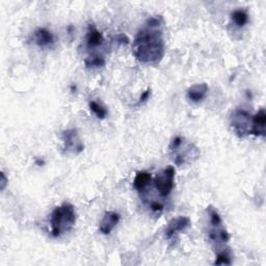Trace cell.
<instances>
[{"label": "cell", "instance_id": "603a6c76", "mask_svg": "<svg viewBox=\"0 0 266 266\" xmlns=\"http://www.w3.org/2000/svg\"><path fill=\"white\" fill-rule=\"evenodd\" d=\"M118 40H119V42H121V43H126V44L129 42L128 37H127L125 34H120V35L118 36Z\"/></svg>", "mask_w": 266, "mask_h": 266}, {"label": "cell", "instance_id": "4fadbf2b", "mask_svg": "<svg viewBox=\"0 0 266 266\" xmlns=\"http://www.w3.org/2000/svg\"><path fill=\"white\" fill-rule=\"evenodd\" d=\"M209 239L213 242H223L227 243L230 240V235L227 232V230L222 226H215L209 231Z\"/></svg>", "mask_w": 266, "mask_h": 266}, {"label": "cell", "instance_id": "d6986e66", "mask_svg": "<svg viewBox=\"0 0 266 266\" xmlns=\"http://www.w3.org/2000/svg\"><path fill=\"white\" fill-rule=\"evenodd\" d=\"M209 217H210V224L212 225V227L223 225L221 215L218 214V212L212 207H209Z\"/></svg>", "mask_w": 266, "mask_h": 266}, {"label": "cell", "instance_id": "ac0fdd59", "mask_svg": "<svg viewBox=\"0 0 266 266\" xmlns=\"http://www.w3.org/2000/svg\"><path fill=\"white\" fill-rule=\"evenodd\" d=\"M232 263L231 257L229 253L227 251H223L221 253H218L216 256V259L214 261L215 265H230Z\"/></svg>", "mask_w": 266, "mask_h": 266}, {"label": "cell", "instance_id": "ffe728a7", "mask_svg": "<svg viewBox=\"0 0 266 266\" xmlns=\"http://www.w3.org/2000/svg\"><path fill=\"white\" fill-rule=\"evenodd\" d=\"M7 183H8L7 177L5 176V174L3 172H1V174H0V191L3 192L5 187L7 186Z\"/></svg>", "mask_w": 266, "mask_h": 266}, {"label": "cell", "instance_id": "e0dca14e", "mask_svg": "<svg viewBox=\"0 0 266 266\" xmlns=\"http://www.w3.org/2000/svg\"><path fill=\"white\" fill-rule=\"evenodd\" d=\"M89 106L91 111H93V113L95 116H96L98 119L103 120L105 119L107 116V110L104 108L102 105H100L99 103H97L96 101H90Z\"/></svg>", "mask_w": 266, "mask_h": 266}, {"label": "cell", "instance_id": "8fae6325", "mask_svg": "<svg viewBox=\"0 0 266 266\" xmlns=\"http://www.w3.org/2000/svg\"><path fill=\"white\" fill-rule=\"evenodd\" d=\"M208 91L209 88L207 83H198L189 88L186 95L188 100H191L194 103H200L205 99Z\"/></svg>", "mask_w": 266, "mask_h": 266}, {"label": "cell", "instance_id": "7a4b0ae2", "mask_svg": "<svg viewBox=\"0 0 266 266\" xmlns=\"http://www.w3.org/2000/svg\"><path fill=\"white\" fill-rule=\"evenodd\" d=\"M168 155L176 166H182L196 161L200 157V150L185 137L177 135L168 146Z\"/></svg>", "mask_w": 266, "mask_h": 266}, {"label": "cell", "instance_id": "8992f818", "mask_svg": "<svg viewBox=\"0 0 266 266\" xmlns=\"http://www.w3.org/2000/svg\"><path fill=\"white\" fill-rule=\"evenodd\" d=\"M62 139L64 142V150L66 153L80 154L84 150V145L76 129H68L62 133Z\"/></svg>", "mask_w": 266, "mask_h": 266}, {"label": "cell", "instance_id": "7c38bea8", "mask_svg": "<svg viewBox=\"0 0 266 266\" xmlns=\"http://www.w3.org/2000/svg\"><path fill=\"white\" fill-rule=\"evenodd\" d=\"M104 42V36L102 33H100L96 26L91 24L89 25V30L87 33V44L90 48H95V47L101 46Z\"/></svg>", "mask_w": 266, "mask_h": 266}, {"label": "cell", "instance_id": "277c9868", "mask_svg": "<svg viewBox=\"0 0 266 266\" xmlns=\"http://www.w3.org/2000/svg\"><path fill=\"white\" fill-rule=\"evenodd\" d=\"M175 175L176 170L174 166H169L165 169L161 170L160 173L156 175L154 178V185L157 189L158 194L163 197L166 198L172 193L175 186Z\"/></svg>", "mask_w": 266, "mask_h": 266}, {"label": "cell", "instance_id": "7402d4cb", "mask_svg": "<svg viewBox=\"0 0 266 266\" xmlns=\"http://www.w3.org/2000/svg\"><path fill=\"white\" fill-rule=\"evenodd\" d=\"M150 90H147L146 92H144V93H142L141 94V96H140V98H139V101H138V105H139V104L140 103H144L145 101H147L148 100V98H149V96H150Z\"/></svg>", "mask_w": 266, "mask_h": 266}, {"label": "cell", "instance_id": "3957f363", "mask_svg": "<svg viewBox=\"0 0 266 266\" xmlns=\"http://www.w3.org/2000/svg\"><path fill=\"white\" fill-rule=\"evenodd\" d=\"M76 224L75 208L70 203H64L54 208L50 217L51 235L61 237L69 233Z\"/></svg>", "mask_w": 266, "mask_h": 266}, {"label": "cell", "instance_id": "9a60e30c", "mask_svg": "<svg viewBox=\"0 0 266 266\" xmlns=\"http://www.w3.org/2000/svg\"><path fill=\"white\" fill-rule=\"evenodd\" d=\"M232 20L238 27H243L249 21V15L243 9H236L231 15Z\"/></svg>", "mask_w": 266, "mask_h": 266}, {"label": "cell", "instance_id": "44dd1931", "mask_svg": "<svg viewBox=\"0 0 266 266\" xmlns=\"http://www.w3.org/2000/svg\"><path fill=\"white\" fill-rule=\"evenodd\" d=\"M151 209L154 212H161L164 210V206L161 205L160 203H158V202H153L151 204Z\"/></svg>", "mask_w": 266, "mask_h": 266}, {"label": "cell", "instance_id": "6da1fadb", "mask_svg": "<svg viewBox=\"0 0 266 266\" xmlns=\"http://www.w3.org/2000/svg\"><path fill=\"white\" fill-rule=\"evenodd\" d=\"M160 18H149L146 26L138 32L132 45L134 58L144 64H155L163 60L165 55V41L159 30Z\"/></svg>", "mask_w": 266, "mask_h": 266}, {"label": "cell", "instance_id": "9c48e42d", "mask_svg": "<svg viewBox=\"0 0 266 266\" xmlns=\"http://www.w3.org/2000/svg\"><path fill=\"white\" fill-rule=\"evenodd\" d=\"M266 112L261 108L254 117H252V128L250 134L255 136H265Z\"/></svg>", "mask_w": 266, "mask_h": 266}, {"label": "cell", "instance_id": "52a82bcc", "mask_svg": "<svg viewBox=\"0 0 266 266\" xmlns=\"http://www.w3.org/2000/svg\"><path fill=\"white\" fill-rule=\"evenodd\" d=\"M192 222L186 216H178L170 220L166 228L165 231V236L166 239H170L180 232L185 231L187 228L191 226Z\"/></svg>", "mask_w": 266, "mask_h": 266}, {"label": "cell", "instance_id": "2e32d148", "mask_svg": "<svg viewBox=\"0 0 266 266\" xmlns=\"http://www.w3.org/2000/svg\"><path fill=\"white\" fill-rule=\"evenodd\" d=\"M84 64L88 68H100V66H105V59L102 55L93 54L85 59Z\"/></svg>", "mask_w": 266, "mask_h": 266}, {"label": "cell", "instance_id": "30bf717a", "mask_svg": "<svg viewBox=\"0 0 266 266\" xmlns=\"http://www.w3.org/2000/svg\"><path fill=\"white\" fill-rule=\"evenodd\" d=\"M33 37L34 44L41 48H46V47H50L54 44V35L47 28H37Z\"/></svg>", "mask_w": 266, "mask_h": 266}, {"label": "cell", "instance_id": "5bb4252c", "mask_svg": "<svg viewBox=\"0 0 266 266\" xmlns=\"http://www.w3.org/2000/svg\"><path fill=\"white\" fill-rule=\"evenodd\" d=\"M152 181V176L148 172H138L133 180V186L138 193L144 192Z\"/></svg>", "mask_w": 266, "mask_h": 266}, {"label": "cell", "instance_id": "ba28073f", "mask_svg": "<svg viewBox=\"0 0 266 266\" xmlns=\"http://www.w3.org/2000/svg\"><path fill=\"white\" fill-rule=\"evenodd\" d=\"M120 222V214L115 211H107L104 214L99 225V230L102 234L108 235L115 229Z\"/></svg>", "mask_w": 266, "mask_h": 266}, {"label": "cell", "instance_id": "5b68a950", "mask_svg": "<svg viewBox=\"0 0 266 266\" xmlns=\"http://www.w3.org/2000/svg\"><path fill=\"white\" fill-rule=\"evenodd\" d=\"M231 126L239 137L250 134L252 128V116L244 109H236L232 113Z\"/></svg>", "mask_w": 266, "mask_h": 266}]
</instances>
